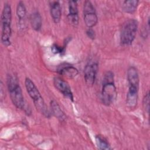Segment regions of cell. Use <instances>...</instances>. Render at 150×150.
<instances>
[{"label": "cell", "mask_w": 150, "mask_h": 150, "mask_svg": "<svg viewBox=\"0 0 150 150\" xmlns=\"http://www.w3.org/2000/svg\"><path fill=\"white\" fill-rule=\"evenodd\" d=\"M127 80L128 86H135L139 87V77L137 69L134 67L131 66L127 70Z\"/></svg>", "instance_id": "14"}, {"label": "cell", "mask_w": 150, "mask_h": 150, "mask_svg": "<svg viewBox=\"0 0 150 150\" xmlns=\"http://www.w3.org/2000/svg\"><path fill=\"white\" fill-rule=\"evenodd\" d=\"M138 22L134 19L128 20L123 25L120 33V43L123 46L131 45L136 37Z\"/></svg>", "instance_id": "5"}, {"label": "cell", "mask_w": 150, "mask_h": 150, "mask_svg": "<svg viewBox=\"0 0 150 150\" xmlns=\"http://www.w3.org/2000/svg\"><path fill=\"white\" fill-rule=\"evenodd\" d=\"M117 97V91L114 84V74L111 71H107L103 79L101 90L102 102L104 105L108 106L115 101Z\"/></svg>", "instance_id": "1"}, {"label": "cell", "mask_w": 150, "mask_h": 150, "mask_svg": "<svg viewBox=\"0 0 150 150\" xmlns=\"http://www.w3.org/2000/svg\"><path fill=\"white\" fill-rule=\"evenodd\" d=\"M139 87L128 86L126 97V104L129 108H135L138 103Z\"/></svg>", "instance_id": "11"}, {"label": "cell", "mask_w": 150, "mask_h": 150, "mask_svg": "<svg viewBox=\"0 0 150 150\" xmlns=\"http://www.w3.org/2000/svg\"><path fill=\"white\" fill-rule=\"evenodd\" d=\"M86 35L90 39L92 40H94L96 38V33L93 28H88L86 30Z\"/></svg>", "instance_id": "21"}, {"label": "cell", "mask_w": 150, "mask_h": 150, "mask_svg": "<svg viewBox=\"0 0 150 150\" xmlns=\"http://www.w3.org/2000/svg\"><path fill=\"white\" fill-rule=\"evenodd\" d=\"M95 141L97 146L98 149L101 150H109L111 149V146L107 140L102 135H96Z\"/></svg>", "instance_id": "18"}, {"label": "cell", "mask_w": 150, "mask_h": 150, "mask_svg": "<svg viewBox=\"0 0 150 150\" xmlns=\"http://www.w3.org/2000/svg\"><path fill=\"white\" fill-rule=\"evenodd\" d=\"M84 21L88 28H92L98 22V17L95 8L90 1H85L83 5Z\"/></svg>", "instance_id": "6"}, {"label": "cell", "mask_w": 150, "mask_h": 150, "mask_svg": "<svg viewBox=\"0 0 150 150\" xmlns=\"http://www.w3.org/2000/svg\"><path fill=\"white\" fill-rule=\"evenodd\" d=\"M30 23L33 29L39 31L42 28V16L38 11H35L30 16Z\"/></svg>", "instance_id": "16"}, {"label": "cell", "mask_w": 150, "mask_h": 150, "mask_svg": "<svg viewBox=\"0 0 150 150\" xmlns=\"http://www.w3.org/2000/svg\"><path fill=\"white\" fill-rule=\"evenodd\" d=\"M52 51L53 53L56 54H60V55H63L65 53L66 50V46H64L63 47H61L58 46L56 44H53L52 46L51 47Z\"/></svg>", "instance_id": "20"}, {"label": "cell", "mask_w": 150, "mask_h": 150, "mask_svg": "<svg viewBox=\"0 0 150 150\" xmlns=\"http://www.w3.org/2000/svg\"><path fill=\"white\" fill-rule=\"evenodd\" d=\"M16 16L18 18V28L20 31H23L26 26V9L24 3L19 1L17 5L16 9Z\"/></svg>", "instance_id": "9"}, {"label": "cell", "mask_w": 150, "mask_h": 150, "mask_svg": "<svg viewBox=\"0 0 150 150\" xmlns=\"http://www.w3.org/2000/svg\"><path fill=\"white\" fill-rule=\"evenodd\" d=\"M98 69V63L95 62H88L85 66L84 70V79L86 84L88 86H92L94 84Z\"/></svg>", "instance_id": "7"}, {"label": "cell", "mask_w": 150, "mask_h": 150, "mask_svg": "<svg viewBox=\"0 0 150 150\" xmlns=\"http://www.w3.org/2000/svg\"><path fill=\"white\" fill-rule=\"evenodd\" d=\"M49 3L52 18L55 23H58L60 21L62 16V8L60 2L57 1H53Z\"/></svg>", "instance_id": "13"}, {"label": "cell", "mask_w": 150, "mask_h": 150, "mask_svg": "<svg viewBox=\"0 0 150 150\" xmlns=\"http://www.w3.org/2000/svg\"><path fill=\"white\" fill-rule=\"evenodd\" d=\"M52 114L60 121H64L66 120V115L61 109L59 104L55 100H52L50 103Z\"/></svg>", "instance_id": "15"}, {"label": "cell", "mask_w": 150, "mask_h": 150, "mask_svg": "<svg viewBox=\"0 0 150 150\" xmlns=\"http://www.w3.org/2000/svg\"><path fill=\"white\" fill-rule=\"evenodd\" d=\"M7 86L13 104L18 108L26 111V104L22 94V91L17 78L12 75H8L7 77Z\"/></svg>", "instance_id": "4"}, {"label": "cell", "mask_w": 150, "mask_h": 150, "mask_svg": "<svg viewBox=\"0 0 150 150\" xmlns=\"http://www.w3.org/2000/svg\"><path fill=\"white\" fill-rule=\"evenodd\" d=\"M68 20L69 23L76 26L79 23V10L77 2L76 1H69L68 2Z\"/></svg>", "instance_id": "10"}, {"label": "cell", "mask_w": 150, "mask_h": 150, "mask_svg": "<svg viewBox=\"0 0 150 150\" xmlns=\"http://www.w3.org/2000/svg\"><path fill=\"white\" fill-rule=\"evenodd\" d=\"M53 85L65 97L69 98L71 101H74V97L71 87L66 81L59 77H55L53 79Z\"/></svg>", "instance_id": "8"}, {"label": "cell", "mask_w": 150, "mask_h": 150, "mask_svg": "<svg viewBox=\"0 0 150 150\" xmlns=\"http://www.w3.org/2000/svg\"><path fill=\"white\" fill-rule=\"evenodd\" d=\"M25 86L27 93L33 101L36 110L46 118L50 116V112L45 104L44 100L41 96L38 88L29 77H26L25 80Z\"/></svg>", "instance_id": "2"}, {"label": "cell", "mask_w": 150, "mask_h": 150, "mask_svg": "<svg viewBox=\"0 0 150 150\" xmlns=\"http://www.w3.org/2000/svg\"><path fill=\"white\" fill-rule=\"evenodd\" d=\"M139 1L137 0H126L122 5V10L128 13H132L137 10Z\"/></svg>", "instance_id": "17"}, {"label": "cell", "mask_w": 150, "mask_h": 150, "mask_svg": "<svg viewBox=\"0 0 150 150\" xmlns=\"http://www.w3.org/2000/svg\"><path fill=\"white\" fill-rule=\"evenodd\" d=\"M57 73L64 77L73 79L78 74V70L68 63H63L59 66L57 69Z\"/></svg>", "instance_id": "12"}, {"label": "cell", "mask_w": 150, "mask_h": 150, "mask_svg": "<svg viewBox=\"0 0 150 150\" xmlns=\"http://www.w3.org/2000/svg\"><path fill=\"white\" fill-rule=\"evenodd\" d=\"M149 98H150L149 91H148L145 94L142 100V105H143L144 110L147 113L149 112Z\"/></svg>", "instance_id": "19"}, {"label": "cell", "mask_w": 150, "mask_h": 150, "mask_svg": "<svg viewBox=\"0 0 150 150\" xmlns=\"http://www.w3.org/2000/svg\"><path fill=\"white\" fill-rule=\"evenodd\" d=\"M12 9L11 5L5 2L4 4L1 14V42L6 47L11 45L12 35Z\"/></svg>", "instance_id": "3"}]
</instances>
